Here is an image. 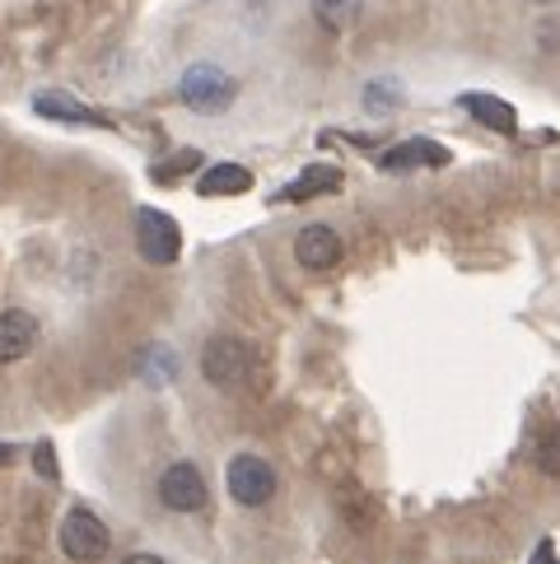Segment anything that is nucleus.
<instances>
[{"label": "nucleus", "instance_id": "1", "mask_svg": "<svg viewBox=\"0 0 560 564\" xmlns=\"http://www.w3.org/2000/svg\"><path fill=\"white\" fill-rule=\"evenodd\" d=\"M62 551L75 560V564H98L108 551H112V532L108 522L89 513V509H71L66 522H62Z\"/></svg>", "mask_w": 560, "mask_h": 564}, {"label": "nucleus", "instance_id": "2", "mask_svg": "<svg viewBox=\"0 0 560 564\" xmlns=\"http://www.w3.org/2000/svg\"><path fill=\"white\" fill-rule=\"evenodd\" d=\"M136 248H140V257H146L150 267H173L177 252H183V229H177L173 215L146 206L136 215Z\"/></svg>", "mask_w": 560, "mask_h": 564}, {"label": "nucleus", "instance_id": "3", "mask_svg": "<svg viewBox=\"0 0 560 564\" xmlns=\"http://www.w3.org/2000/svg\"><path fill=\"white\" fill-rule=\"evenodd\" d=\"M202 373L215 388H244L252 373V350L238 336H211L202 350Z\"/></svg>", "mask_w": 560, "mask_h": 564}, {"label": "nucleus", "instance_id": "4", "mask_svg": "<svg viewBox=\"0 0 560 564\" xmlns=\"http://www.w3.org/2000/svg\"><path fill=\"white\" fill-rule=\"evenodd\" d=\"M225 486L244 509H262V503H271V495H276V471H271L267 457L238 453L229 462V471H225Z\"/></svg>", "mask_w": 560, "mask_h": 564}, {"label": "nucleus", "instance_id": "5", "mask_svg": "<svg viewBox=\"0 0 560 564\" xmlns=\"http://www.w3.org/2000/svg\"><path fill=\"white\" fill-rule=\"evenodd\" d=\"M177 94H183V104L192 112H225L234 104V79L219 66H192L183 75V85H177Z\"/></svg>", "mask_w": 560, "mask_h": 564}, {"label": "nucleus", "instance_id": "6", "mask_svg": "<svg viewBox=\"0 0 560 564\" xmlns=\"http://www.w3.org/2000/svg\"><path fill=\"white\" fill-rule=\"evenodd\" d=\"M159 499H164V509H173V513H202L211 495L192 462H173V467L159 476Z\"/></svg>", "mask_w": 560, "mask_h": 564}, {"label": "nucleus", "instance_id": "7", "mask_svg": "<svg viewBox=\"0 0 560 564\" xmlns=\"http://www.w3.org/2000/svg\"><path fill=\"white\" fill-rule=\"evenodd\" d=\"M294 257H299V267H304V271H332L336 261H342V234H336L332 225H309V229H299Z\"/></svg>", "mask_w": 560, "mask_h": 564}, {"label": "nucleus", "instance_id": "8", "mask_svg": "<svg viewBox=\"0 0 560 564\" xmlns=\"http://www.w3.org/2000/svg\"><path fill=\"white\" fill-rule=\"evenodd\" d=\"M37 346V317L24 308L0 313V365H19Z\"/></svg>", "mask_w": 560, "mask_h": 564}, {"label": "nucleus", "instance_id": "9", "mask_svg": "<svg viewBox=\"0 0 560 564\" xmlns=\"http://www.w3.org/2000/svg\"><path fill=\"white\" fill-rule=\"evenodd\" d=\"M449 150L434 145V140H402V145H392L384 154V169L388 173H407V169H444L449 164Z\"/></svg>", "mask_w": 560, "mask_h": 564}, {"label": "nucleus", "instance_id": "10", "mask_svg": "<svg viewBox=\"0 0 560 564\" xmlns=\"http://www.w3.org/2000/svg\"><path fill=\"white\" fill-rule=\"evenodd\" d=\"M342 187V169H332V164H313L294 177L290 187H280L276 200L280 206H299V200H313V196H323V192H336Z\"/></svg>", "mask_w": 560, "mask_h": 564}, {"label": "nucleus", "instance_id": "11", "mask_svg": "<svg viewBox=\"0 0 560 564\" xmlns=\"http://www.w3.org/2000/svg\"><path fill=\"white\" fill-rule=\"evenodd\" d=\"M463 108H467L482 127H491V131H499V135H514V131H518V112L505 104V98H495V94H463Z\"/></svg>", "mask_w": 560, "mask_h": 564}, {"label": "nucleus", "instance_id": "12", "mask_svg": "<svg viewBox=\"0 0 560 564\" xmlns=\"http://www.w3.org/2000/svg\"><path fill=\"white\" fill-rule=\"evenodd\" d=\"M196 192L202 196H244V192H252V173L244 164H211L196 177Z\"/></svg>", "mask_w": 560, "mask_h": 564}, {"label": "nucleus", "instance_id": "13", "mask_svg": "<svg viewBox=\"0 0 560 564\" xmlns=\"http://www.w3.org/2000/svg\"><path fill=\"white\" fill-rule=\"evenodd\" d=\"M33 108L43 112V117H56V122L108 127V117H104V112H94V108H85V104H75V98H66V94H37V98H33Z\"/></svg>", "mask_w": 560, "mask_h": 564}, {"label": "nucleus", "instance_id": "14", "mask_svg": "<svg viewBox=\"0 0 560 564\" xmlns=\"http://www.w3.org/2000/svg\"><path fill=\"white\" fill-rule=\"evenodd\" d=\"M313 14H317V24L332 29V33H342L355 24V14H359V0H313Z\"/></svg>", "mask_w": 560, "mask_h": 564}, {"label": "nucleus", "instance_id": "15", "mask_svg": "<svg viewBox=\"0 0 560 564\" xmlns=\"http://www.w3.org/2000/svg\"><path fill=\"white\" fill-rule=\"evenodd\" d=\"M532 457H537V467H542L547 476H556V480H560V420H556V425H547L542 434H537Z\"/></svg>", "mask_w": 560, "mask_h": 564}, {"label": "nucleus", "instance_id": "16", "mask_svg": "<svg viewBox=\"0 0 560 564\" xmlns=\"http://www.w3.org/2000/svg\"><path fill=\"white\" fill-rule=\"evenodd\" d=\"M196 164H202V154H196V150H183V154H173V159H169V169H154V177H159V183H173V177L192 173Z\"/></svg>", "mask_w": 560, "mask_h": 564}, {"label": "nucleus", "instance_id": "17", "mask_svg": "<svg viewBox=\"0 0 560 564\" xmlns=\"http://www.w3.org/2000/svg\"><path fill=\"white\" fill-rule=\"evenodd\" d=\"M33 467H37V476L62 480V467H56V448H52V443H37V448H33Z\"/></svg>", "mask_w": 560, "mask_h": 564}, {"label": "nucleus", "instance_id": "18", "mask_svg": "<svg viewBox=\"0 0 560 564\" xmlns=\"http://www.w3.org/2000/svg\"><path fill=\"white\" fill-rule=\"evenodd\" d=\"M532 564H560V560H556V546H551V541H542V546L532 551Z\"/></svg>", "mask_w": 560, "mask_h": 564}, {"label": "nucleus", "instance_id": "19", "mask_svg": "<svg viewBox=\"0 0 560 564\" xmlns=\"http://www.w3.org/2000/svg\"><path fill=\"white\" fill-rule=\"evenodd\" d=\"M122 564H164V560H159V555H127Z\"/></svg>", "mask_w": 560, "mask_h": 564}, {"label": "nucleus", "instance_id": "20", "mask_svg": "<svg viewBox=\"0 0 560 564\" xmlns=\"http://www.w3.org/2000/svg\"><path fill=\"white\" fill-rule=\"evenodd\" d=\"M14 457V448H10V443H0V462H10Z\"/></svg>", "mask_w": 560, "mask_h": 564}, {"label": "nucleus", "instance_id": "21", "mask_svg": "<svg viewBox=\"0 0 560 564\" xmlns=\"http://www.w3.org/2000/svg\"><path fill=\"white\" fill-rule=\"evenodd\" d=\"M537 6H551V0H537Z\"/></svg>", "mask_w": 560, "mask_h": 564}]
</instances>
